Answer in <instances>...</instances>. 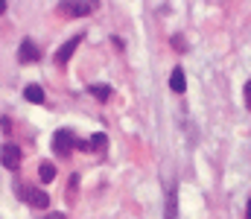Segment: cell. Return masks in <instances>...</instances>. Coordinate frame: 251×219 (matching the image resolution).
I'll return each mask as SVG.
<instances>
[{
    "label": "cell",
    "instance_id": "obj_11",
    "mask_svg": "<svg viewBox=\"0 0 251 219\" xmlns=\"http://www.w3.org/2000/svg\"><path fill=\"white\" fill-rule=\"evenodd\" d=\"M164 219H176V184H173L170 193H167V217Z\"/></svg>",
    "mask_w": 251,
    "mask_h": 219
},
{
    "label": "cell",
    "instance_id": "obj_9",
    "mask_svg": "<svg viewBox=\"0 0 251 219\" xmlns=\"http://www.w3.org/2000/svg\"><path fill=\"white\" fill-rule=\"evenodd\" d=\"M24 99H26V102H32V105H41V102H44V91H41V85H26Z\"/></svg>",
    "mask_w": 251,
    "mask_h": 219
},
{
    "label": "cell",
    "instance_id": "obj_12",
    "mask_svg": "<svg viewBox=\"0 0 251 219\" xmlns=\"http://www.w3.org/2000/svg\"><path fill=\"white\" fill-rule=\"evenodd\" d=\"M91 144H94V149H105V146H108V135H102V132H97V135L91 138Z\"/></svg>",
    "mask_w": 251,
    "mask_h": 219
},
{
    "label": "cell",
    "instance_id": "obj_19",
    "mask_svg": "<svg viewBox=\"0 0 251 219\" xmlns=\"http://www.w3.org/2000/svg\"><path fill=\"white\" fill-rule=\"evenodd\" d=\"M246 219H251V199H249V205H246Z\"/></svg>",
    "mask_w": 251,
    "mask_h": 219
},
{
    "label": "cell",
    "instance_id": "obj_1",
    "mask_svg": "<svg viewBox=\"0 0 251 219\" xmlns=\"http://www.w3.org/2000/svg\"><path fill=\"white\" fill-rule=\"evenodd\" d=\"M76 144V135L70 132V129H59L56 135H53V152L59 155V158H67L70 155V149Z\"/></svg>",
    "mask_w": 251,
    "mask_h": 219
},
{
    "label": "cell",
    "instance_id": "obj_17",
    "mask_svg": "<svg viewBox=\"0 0 251 219\" xmlns=\"http://www.w3.org/2000/svg\"><path fill=\"white\" fill-rule=\"evenodd\" d=\"M0 129H3V132H12V120H9V117H3V120H0Z\"/></svg>",
    "mask_w": 251,
    "mask_h": 219
},
{
    "label": "cell",
    "instance_id": "obj_2",
    "mask_svg": "<svg viewBox=\"0 0 251 219\" xmlns=\"http://www.w3.org/2000/svg\"><path fill=\"white\" fill-rule=\"evenodd\" d=\"M0 164H3L6 170H18V167H21V146H15V144L0 146Z\"/></svg>",
    "mask_w": 251,
    "mask_h": 219
},
{
    "label": "cell",
    "instance_id": "obj_18",
    "mask_svg": "<svg viewBox=\"0 0 251 219\" xmlns=\"http://www.w3.org/2000/svg\"><path fill=\"white\" fill-rule=\"evenodd\" d=\"M44 219H67V217H64V214H47Z\"/></svg>",
    "mask_w": 251,
    "mask_h": 219
},
{
    "label": "cell",
    "instance_id": "obj_14",
    "mask_svg": "<svg viewBox=\"0 0 251 219\" xmlns=\"http://www.w3.org/2000/svg\"><path fill=\"white\" fill-rule=\"evenodd\" d=\"M73 149H82V152H91L94 146L88 144V141H79V138H76V144H73Z\"/></svg>",
    "mask_w": 251,
    "mask_h": 219
},
{
    "label": "cell",
    "instance_id": "obj_10",
    "mask_svg": "<svg viewBox=\"0 0 251 219\" xmlns=\"http://www.w3.org/2000/svg\"><path fill=\"white\" fill-rule=\"evenodd\" d=\"M38 175H41V181H44V184H50V181L56 178V167H53L50 161H44V164L38 167Z\"/></svg>",
    "mask_w": 251,
    "mask_h": 219
},
{
    "label": "cell",
    "instance_id": "obj_4",
    "mask_svg": "<svg viewBox=\"0 0 251 219\" xmlns=\"http://www.w3.org/2000/svg\"><path fill=\"white\" fill-rule=\"evenodd\" d=\"M82 38H85V35L79 32V35H73V38H67V41H64L62 47L56 50V65H67V62H70V56H73V53L79 50V44H82Z\"/></svg>",
    "mask_w": 251,
    "mask_h": 219
},
{
    "label": "cell",
    "instance_id": "obj_6",
    "mask_svg": "<svg viewBox=\"0 0 251 219\" xmlns=\"http://www.w3.org/2000/svg\"><path fill=\"white\" fill-rule=\"evenodd\" d=\"M24 199H26L32 208H38V211L50 208V196H47L44 190H24Z\"/></svg>",
    "mask_w": 251,
    "mask_h": 219
},
{
    "label": "cell",
    "instance_id": "obj_5",
    "mask_svg": "<svg viewBox=\"0 0 251 219\" xmlns=\"http://www.w3.org/2000/svg\"><path fill=\"white\" fill-rule=\"evenodd\" d=\"M97 9L94 0H82V3H59V12L64 15H73V18H82V15H91Z\"/></svg>",
    "mask_w": 251,
    "mask_h": 219
},
{
    "label": "cell",
    "instance_id": "obj_3",
    "mask_svg": "<svg viewBox=\"0 0 251 219\" xmlns=\"http://www.w3.org/2000/svg\"><path fill=\"white\" fill-rule=\"evenodd\" d=\"M38 59H41L38 44H35L32 38H24L21 47H18V62H21V65H29V62H38Z\"/></svg>",
    "mask_w": 251,
    "mask_h": 219
},
{
    "label": "cell",
    "instance_id": "obj_20",
    "mask_svg": "<svg viewBox=\"0 0 251 219\" xmlns=\"http://www.w3.org/2000/svg\"><path fill=\"white\" fill-rule=\"evenodd\" d=\"M3 12H6V0H0V15H3Z\"/></svg>",
    "mask_w": 251,
    "mask_h": 219
},
{
    "label": "cell",
    "instance_id": "obj_13",
    "mask_svg": "<svg viewBox=\"0 0 251 219\" xmlns=\"http://www.w3.org/2000/svg\"><path fill=\"white\" fill-rule=\"evenodd\" d=\"M76 184H79V175H73V178H70V190H67V199H70V202L76 199Z\"/></svg>",
    "mask_w": 251,
    "mask_h": 219
},
{
    "label": "cell",
    "instance_id": "obj_7",
    "mask_svg": "<svg viewBox=\"0 0 251 219\" xmlns=\"http://www.w3.org/2000/svg\"><path fill=\"white\" fill-rule=\"evenodd\" d=\"M88 94H91V97H97L100 102H108V99L114 97V91H111V85H100V82H94V85H88Z\"/></svg>",
    "mask_w": 251,
    "mask_h": 219
},
{
    "label": "cell",
    "instance_id": "obj_16",
    "mask_svg": "<svg viewBox=\"0 0 251 219\" xmlns=\"http://www.w3.org/2000/svg\"><path fill=\"white\" fill-rule=\"evenodd\" d=\"M173 47H178V50H181V53H184V50H187V44H184V38H181V35H176V38H173Z\"/></svg>",
    "mask_w": 251,
    "mask_h": 219
},
{
    "label": "cell",
    "instance_id": "obj_15",
    "mask_svg": "<svg viewBox=\"0 0 251 219\" xmlns=\"http://www.w3.org/2000/svg\"><path fill=\"white\" fill-rule=\"evenodd\" d=\"M243 91H246V108L251 111V79L246 82V88H243Z\"/></svg>",
    "mask_w": 251,
    "mask_h": 219
},
{
    "label": "cell",
    "instance_id": "obj_8",
    "mask_svg": "<svg viewBox=\"0 0 251 219\" xmlns=\"http://www.w3.org/2000/svg\"><path fill=\"white\" fill-rule=\"evenodd\" d=\"M170 88L176 94H184L187 91V79H184V71L181 68H173V73H170Z\"/></svg>",
    "mask_w": 251,
    "mask_h": 219
}]
</instances>
